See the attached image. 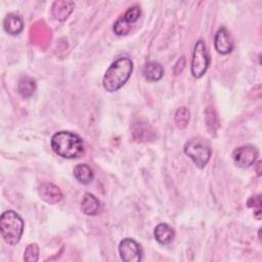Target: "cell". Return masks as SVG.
I'll return each instance as SVG.
<instances>
[{
	"mask_svg": "<svg viewBox=\"0 0 262 262\" xmlns=\"http://www.w3.org/2000/svg\"><path fill=\"white\" fill-rule=\"evenodd\" d=\"M52 150L64 159H77L84 154V143L79 135L70 131H58L50 140Z\"/></svg>",
	"mask_w": 262,
	"mask_h": 262,
	"instance_id": "cell-1",
	"label": "cell"
},
{
	"mask_svg": "<svg viewBox=\"0 0 262 262\" xmlns=\"http://www.w3.org/2000/svg\"><path fill=\"white\" fill-rule=\"evenodd\" d=\"M133 71V62L129 57H119L105 71L102 78L103 88L108 92L119 90L125 85Z\"/></svg>",
	"mask_w": 262,
	"mask_h": 262,
	"instance_id": "cell-2",
	"label": "cell"
},
{
	"mask_svg": "<svg viewBox=\"0 0 262 262\" xmlns=\"http://www.w3.org/2000/svg\"><path fill=\"white\" fill-rule=\"evenodd\" d=\"M0 232L5 243L15 246L24 232L23 218L12 210L3 212L0 217Z\"/></svg>",
	"mask_w": 262,
	"mask_h": 262,
	"instance_id": "cell-3",
	"label": "cell"
},
{
	"mask_svg": "<svg viewBox=\"0 0 262 262\" xmlns=\"http://www.w3.org/2000/svg\"><path fill=\"white\" fill-rule=\"evenodd\" d=\"M184 152L199 169H203L211 158L212 149L210 144L203 138L192 137L184 144Z\"/></svg>",
	"mask_w": 262,
	"mask_h": 262,
	"instance_id": "cell-4",
	"label": "cell"
},
{
	"mask_svg": "<svg viewBox=\"0 0 262 262\" xmlns=\"http://www.w3.org/2000/svg\"><path fill=\"white\" fill-rule=\"evenodd\" d=\"M210 66V55L206 47L205 42L200 39L196 41L193 47L192 58H191V74L194 78H202L207 72Z\"/></svg>",
	"mask_w": 262,
	"mask_h": 262,
	"instance_id": "cell-5",
	"label": "cell"
},
{
	"mask_svg": "<svg viewBox=\"0 0 262 262\" xmlns=\"http://www.w3.org/2000/svg\"><path fill=\"white\" fill-rule=\"evenodd\" d=\"M140 7L137 5H134L126 10V12L117 19V21L114 24L113 30L116 35L118 36H125L129 33L131 25L134 24L140 16Z\"/></svg>",
	"mask_w": 262,
	"mask_h": 262,
	"instance_id": "cell-6",
	"label": "cell"
},
{
	"mask_svg": "<svg viewBox=\"0 0 262 262\" xmlns=\"http://www.w3.org/2000/svg\"><path fill=\"white\" fill-rule=\"evenodd\" d=\"M259 151L254 145H243L235 148L232 152V160L239 168H249L257 160Z\"/></svg>",
	"mask_w": 262,
	"mask_h": 262,
	"instance_id": "cell-7",
	"label": "cell"
},
{
	"mask_svg": "<svg viewBox=\"0 0 262 262\" xmlns=\"http://www.w3.org/2000/svg\"><path fill=\"white\" fill-rule=\"evenodd\" d=\"M119 254L125 262H138L142 259V249L133 238H124L119 244Z\"/></svg>",
	"mask_w": 262,
	"mask_h": 262,
	"instance_id": "cell-8",
	"label": "cell"
},
{
	"mask_svg": "<svg viewBox=\"0 0 262 262\" xmlns=\"http://www.w3.org/2000/svg\"><path fill=\"white\" fill-rule=\"evenodd\" d=\"M233 46L234 42L230 33L227 31L226 28L221 27L217 31L214 39V47L216 51L220 54H228L232 51Z\"/></svg>",
	"mask_w": 262,
	"mask_h": 262,
	"instance_id": "cell-9",
	"label": "cell"
},
{
	"mask_svg": "<svg viewBox=\"0 0 262 262\" xmlns=\"http://www.w3.org/2000/svg\"><path fill=\"white\" fill-rule=\"evenodd\" d=\"M40 198L48 204H57L62 200V192L58 186L51 182H43L38 188Z\"/></svg>",
	"mask_w": 262,
	"mask_h": 262,
	"instance_id": "cell-10",
	"label": "cell"
},
{
	"mask_svg": "<svg viewBox=\"0 0 262 262\" xmlns=\"http://www.w3.org/2000/svg\"><path fill=\"white\" fill-rule=\"evenodd\" d=\"M132 137L137 142H146L156 138V133L146 122H136L131 128Z\"/></svg>",
	"mask_w": 262,
	"mask_h": 262,
	"instance_id": "cell-11",
	"label": "cell"
},
{
	"mask_svg": "<svg viewBox=\"0 0 262 262\" xmlns=\"http://www.w3.org/2000/svg\"><path fill=\"white\" fill-rule=\"evenodd\" d=\"M100 210L99 200L92 193L86 192L81 202V211L87 216H94Z\"/></svg>",
	"mask_w": 262,
	"mask_h": 262,
	"instance_id": "cell-12",
	"label": "cell"
},
{
	"mask_svg": "<svg viewBox=\"0 0 262 262\" xmlns=\"http://www.w3.org/2000/svg\"><path fill=\"white\" fill-rule=\"evenodd\" d=\"M74 6L73 1H55L52 5V15L57 20H66L72 13Z\"/></svg>",
	"mask_w": 262,
	"mask_h": 262,
	"instance_id": "cell-13",
	"label": "cell"
},
{
	"mask_svg": "<svg viewBox=\"0 0 262 262\" xmlns=\"http://www.w3.org/2000/svg\"><path fill=\"white\" fill-rule=\"evenodd\" d=\"M3 28L9 35H18L24 30V21L20 16L9 13L3 20Z\"/></svg>",
	"mask_w": 262,
	"mask_h": 262,
	"instance_id": "cell-14",
	"label": "cell"
},
{
	"mask_svg": "<svg viewBox=\"0 0 262 262\" xmlns=\"http://www.w3.org/2000/svg\"><path fill=\"white\" fill-rule=\"evenodd\" d=\"M154 235H155V238L161 245H168L174 238L175 231L167 223H160L156 226V228L154 230Z\"/></svg>",
	"mask_w": 262,
	"mask_h": 262,
	"instance_id": "cell-15",
	"label": "cell"
},
{
	"mask_svg": "<svg viewBox=\"0 0 262 262\" xmlns=\"http://www.w3.org/2000/svg\"><path fill=\"white\" fill-rule=\"evenodd\" d=\"M143 76L147 81L157 82L164 76V69L158 61H148L143 67Z\"/></svg>",
	"mask_w": 262,
	"mask_h": 262,
	"instance_id": "cell-16",
	"label": "cell"
},
{
	"mask_svg": "<svg viewBox=\"0 0 262 262\" xmlns=\"http://www.w3.org/2000/svg\"><path fill=\"white\" fill-rule=\"evenodd\" d=\"M74 176L76 180L82 184L90 183L94 178L92 169L87 164H78L74 167Z\"/></svg>",
	"mask_w": 262,
	"mask_h": 262,
	"instance_id": "cell-17",
	"label": "cell"
},
{
	"mask_svg": "<svg viewBox=\"0 0 262 262\" xmlns=\"http://www.w3.org/2000/svg\"><path fill=\"white\" fill-rule=\"evenodd\" d=\"M17 91L24 98L31 97L36 91V81L28 76L21 77L17 84Z\"/></svg>",
	"mask_w": 262,
	"mask_h": 262,
	"instance_id": "cell-18",
	"label": "cell"
},
{
	"mask_svg": "<svg viewBox=\"0 0 262 262\" xmlns=\"http://www.w3.org/2000/svg\"><path fill=\"white\" fill-rule=\"evenodd\" d=\"M189 119H190V113H189L188 108L185 106L179 107L176 111L175 116H174V122H175L176 126L180 129H183L188 125Z\"/></svg>",
	"mask_w": 262,
	"mask_h": 262,
	"instance_id": "cell-19",
	"label": "cell"
},
{
	"mask_svg": "<svg viewBox=\"0 0 262 262\" xmlns=\"http://www.w3.org/2000/svg\"><path fill=\"white\" fill-rule=\"evenodd\" d=\"M205 118H206V124L210 130V132H215L216 129L218 128L219 126V123H218V118H217V115L214 111V108H212L211 106H208L205 111Z\"/></svg>",
	"mask_w": 262,
	"mask_h": 262,
	"instance_id": "cell-20",
	"label": "cell"
},
{
	"mask_svg": "<svg viewBox=\"0 0 262 262\" xmlns=\"http://www.w3.org/2000/svg\"><path fill=\"white\" fill-rule=\"evenodd\" d=\"M39 259V247L37 244H30L27 246L24 253V260L28 262H36Z\"/></svg>",
	"mask_w": 262,
	"mask_h": 262,
	"instance_id": "cell-21",
	"label": "cell"
},
{
	"mask_svg": "<svg viewBox=\"0 0 262 262\" xmlns=\"http://www.w3.org/2000/svg\"><path fill=\"white\" fill-rule=\"evenodd\" d=\"M247 205L249 208L254 209V215L257 219L261 218V196L260 194H256L251 196L248 202Z\"/></svg>",
	"mask_w": 262,
	"mask_h": 262,
	"instance_id": "cell-22",
	"label": "cell"
},
{
	"mask_svg": "<svg viewBox=\"0 0 262 262\" xmlns=\"http://www.w3.org/2000/svg\"><path fill=\"white\" fill-rule=\"evenodd\" d=\"M256 171H257V175L260 176L261 175V161H258L256 164Z\"/></svg>",
	"mask_w": 262,
	"mask_h": 262,
	"instance_id": "cell-23",
	"label": "cell"
}]
</instances>
